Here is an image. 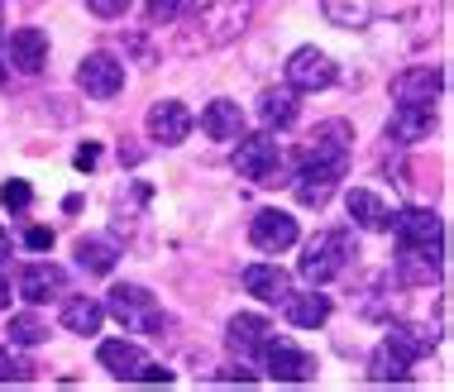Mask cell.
I'll list each match as a JSON object with an SVG mask.
<instances>
[{"label": "cell", "instance_id": "1", "mask_svg": "<svg viewBox=\"0 0 454 392\" xmlns=\"http://www.w3.org/2000/svg\"><path fill=\"white\" fill-rule=\"evenodd\" d=\"M349 254H354L349 230H321L316 239H306V254L297 259V273L306 278V283L325 287L330 278H340V273H345Z\"/></svg>", "mask_w": 454, "mask_h": 392}, {"label": "cell", "instance_id": "2", "mask_svg": "<svg viewBox=\"0 0 454 392\" xmlns=\"http://www.w3.org/2000/svg\"><path fill=\"white\" fill-rule=\"evenodd\" d=\"M387 230H397L402 249H416L426 254V259L445 263V225H440L435 211H426V206H407V211H392Z\"/></svg>", "mask_w": 454, "mask_h": 392}, {"label": "cell", "instance_id": "3", "mask_svg": "<svg viewBox=\"0 0 454 392\" xmlns=\"http://www.w3.org/2000/svg\"><path fill=\"white\" fill-rule=\"evenodd\" d=\"M235 173L259 182V187H278L282 177V144L273 134H239L235 139Z\"/></svg>", "mask_w": 454, "mask_h": 392}, {"label": "cell", "instance_id": "4", "mask_svg": "<svg viewBox=\"0 0 454 392\" xmlns=\"http://www.w3.org/2000/svg\"><path fill=\"white\" fill-rule=\"evenodd\" d=\"M106 311L115 316V321H125L129 330H149V335H163V325H168V316H163V306L153 302V292H144L134 283H115V287H110Z\"/></svg>", "mask_w": 454, "mask_h": 392}, {"label": "cell", "instance_id": "5", "mask_svg": "<svg viewBox=\"0 0 454 392\" xmlns=\"http://www.w3.org/2000/svg\"><path fill=\"white\" fill-rule=\"evenodd\" d=\"M345 163L349 158H321V153H306L297 177H292V192H297L301 206H325L335 196L340 177H345Z\"/></svg>", "mask_w": 454, "mask_h": 392}, {"label": "cell", "instance_id": "6", "mask_svg": "<svg viewBox=\"0 0 454 392\" xmlns=\"http://www.w3.org/2000/svg\"><path fill=\"white\" fill-rule=\"evenodd\" d=\"M254 15V0H211V5L201 10V43L206 48H225V43H235L239 34H244V24H249Z\"/></svg>", "mask_w": 454, "mask_h": 392}, {"label": "cell", "instance_id": "7", "mask_svg": "<svg viewBox=\"0 0 454 392\" xmlns=\"http://www.w3.org/2000/svg\"><path fill=\"white\" fill-rule=\"evenodd\" d=\"M77 87L91 96V101H115L125 91V63L110 53H87L77 67Z\"/></svg>", "mask_w": 454, "mask_h": 392}, {"label": "cell", "instance_id": "8", "mask_svg": "<svg viewBox=\"0 0 454 392\" xmlns=\"http://www.w3.org/2000/svg\"><path fill=\"white\" fill-rule=\"evenodd\" d=\"M287 87L292 91H325L335 87V63H330V53L321 48H297V53L287 58Z\"/></svg>", "mask_w": 454, "mask_h": 392}, {"label": "cell", "instance_id": "9", "mask_svg": "<svg viewBox=\"0 0 454 392\" xmlns=\"http://www.w3.org/2000/svg\"><path fill=\"white\" fill-rule=\"evenodd\" d=\"M263 369H268V378H278V383H311L316 359L306 349L287 345V340H268L263 345Z\"/></svg>", "mask_w": 454, "mask_h": 392}, {"label": "cell", "instance_id": "10", "mask_svg": "<svg viewBox=\"0 0 454 392\" xmlns=\"http://www.w3.org/2000/svg\"><path fill=\"white\" fill-rule=\"evenodd\" d=\"M445 91V72L440 67H407L392 77V101L397 106H435Z\"/></svg>", "mask_w": 454, "mask_h": 392}, {"label": "cell", "instance_id": "11", "mask_svg": "<svg viewBox=\"0 0 454 392\" xmlns=\"http://www.w3.org/2000/svg\"><path fill=\"white\" fill-rule=\"evenodd\" d=\"M249 244L259 254H287L292 244H297V220L287 211H259L249 225Z\"/></svg>", "mask_w": 454, "mask_h": 392}, {"label": "cell", "instance_id": "12", "mask_svg": "<svg viewBox=\"0 0 454 392\" xmlns=\"http://www.w3.org/2000/svg\"><path fill=\"white\" fill-rule=\"evenodd\" d=\"M144 125H149V139L153 144H163V149H173V144H182L192 134V110L182 106V101H158L153 110H149V120H144Z\"/></svg>", "mask_w": 454, "mask_h": 392}, {"label": "cell", "instance_id": "13", "mask_svg": "<svg viewBox=\"0 0 454 392\" xmlns=\"http://www.w3.org/2000/svg\"><path fill=\"white\" fill-rule=\"evenodd\" d=\"M67 292V273L58 263H29L20 273V297L24 302H34V306H43V302H58Z\"/></svg>", "mask_w": 454, "mask_h": 392}, {"label": "cell", "instance_id": "14", "mask_svg": "<svg viewBox=\"0 0 454 392\" xmlns=\"http://www.w3.org/2000/svg\"><path fill=\"white\" fill-rule=\"evenodd\" d=\"M435 129V106H397L387 120V139L392 144H421Z\"/></svg>", "mask_w": 454, "mask_h": 392}, {"label": "cell", "instance_id": "15", "mask_svg": "<svg viewBox=\"0 0 454 392\" xmlns=\"http://www.w3.org/2000/svg\"><path fill=\"white\" fill-rule=\"evenodd\" d=\"M96 359H101V369H106L110 378H120V383H134L149 354H144L139 345H134V340H101Z\"/></svg>", "mask_w": 454, "mask_h": 392}, {"label": "cell", "instance_id": "16", "mask_svg": "<svg viewBox=\"0 0 454 392\" xmlns=\"http://www.w3.org/2000/svg\"><path fill=\"white\" fill-rule=\"evenodd\" d=\"M244 292L259 302H282L292 292V273L278 263H249L244 268Z\"/></svg>", "mask_w": 454, "mask_h": 392}, {"label": "cell", "instance_id": "17", "mask_svg": "<svg viewBox=\"0 0 454 392\" xmlns=\"http://www.w3.org/2000/svg\"><path fill=\"white\" fill-rule=\"evenodd\" d=\"M225 340H230V345H235L239 354L263 349L268 340H273V321H268V316H259V311H239V316H230Z\"/></svg>", "mask_w": 454, "mask_h": 392}, {"label": "cell", "instance_id": "18", "mask_svg": "<svg viewBox=\"0 0 454 392\" xmlns=\"http://www.w3.org/2000/svg\"><path fill=\"white\" fill-rule=\"evenodd\" d=\"M282 311H287V321L297 330H316L330 321V297L325 292H287L282 297Z\"/></svg>", "mask_w": 454, "mask_h": 392}, {"label": "cell", "instance_id": "19", "mask_svg": "<svg viewBox=\"0 0 454 392\" xmlns=\"http://www.w3.org/2000/svg\"><path fill=\"white\" fill-rule=\"evenodd\" d=\"M10 63H15L24 77L43 72V63H48V34L43 29H15V34H10Z\"/></svg>", "mask_w": 454, "mask_h": 392}, {"label": "cell", "instance_id": "20", "mask_svg": "<svg viewBox=\"0 0 454 392\" xmlns=\"http://www.w3.org/2000/svg\"><path fill=\"white\" fill-rule=\"evenodd\" d=\"M201 129L211 134V139H225V144H235L244 129H249V120H244V110L239 101H211L201 110Z\"/></svg>", "mask_w": 454, "mask_h": 392}, {"label": "cell", "instance_id": "21", "mask_svg": "<svg viewBox=\"0 0 454 392\" xmlns=\"http://www.w3.org/2000/svg\"><path fill=\"white\" fill-rule=\"evenodd\" d=\"M345 211H349L354 225H359V230H373V235H378V230H387V220H392V211L383 206V196L368 192V187H354V192L345 196Z\"/></svg>", "mask_w": 454, "mask_h": 392}, {"label": "cell", "instance_id": "22", "mask_svg": "<svg viewBox=\"0 0 454 392\" xmlns=\"http://www.w3.org/2000/svg\"><path fill=\"white\" fill-rule=\"evenodd\" d=\"M368 378L373 383H411V359L392 340H383V345L368 354Z\"/></svg>", "mask_w": 454, "mask_h": 392}, {"label": "cell", "instance_id": "23", "mask_svg": "<svg viewBox=\"0 0 454 392\" xmlns=\"http://www.w3.org/2000/svg\"><path fill=\"white\" fill-rule=\"evenodd\" d=\"M101 325H106V306L96 302V297H72V302H63V330L91 340Z\"/></svg>", "mask_w": 454, "mask_h": 392}, {"label": "cell", "instance_id": "24", "mask_svg": "<svg viewBox=\"0 0 454 392\" xmlns=\"http://www.w3.org/2000/svg\"><path fill=\"white\" fill-rule=\"evenodd\" d=\"M259 120L268 129H287L292 120H297V91L292 87H268L259 96Z\"/></svg>", "mask_w": 454, "mask_h": 392}, {"label": "cell", "instance_id": "25", "mask_svg": "<svg viewBox=\"0 0 454 392\" xmlns=\"http://www.w3.org/2000/svg\"><path fill=\"white\" fill-rule=\"evenodd\" d=\"M349 120H321V125L311 129V149L306 153H321V158H349Z\"/></svg>", "mask_w": 454, "mask_h": 392}, {"label": "cell", "instance_id": "26", "mask_svg": "<svg viewBox=\"0 0 454 392\" xmlns=\"http://www.w3.org/2000/svg\"><path fill=\"white\" fill-rule=\"evenodd\" d=\"M392 345H397L402 354H407V359L416 364V359H426V354H431L435 345H440V335L431 325H416V321H407V325H392Z\"/></svg>", "mask_w": 454, "mask_h": 392}, {"label": "cell", "instance_id": "27", "mask_svg": "<svg viewBox=\"0 0 454 392\" xmlns=\"http://www.w3.org/2000/svg\"><path fill=\"white\" fill-rule=\"evenodd\" d=\"M321 10H325L330 24H340V29H364V24L373 20L378 0H321Z\"/></svg>", "mask_w": 454, "mask_h": 392}, {"label": "cell", "instance_id": "28", "mask_svg": "<svg viewBox=\"0 0 454 392\" xmlns=\"http://www.w3.org/2000/svg\"><path fill=\"white\" fill-rule=\"evenodd\" d=\"M115 259H120L115 239H101V235H82L77 239V263L87 268V273H110Z\"/></svg>", "mask_w": 454, "mask_h": 392}, {"label": "cell", "instance_id": "29", "mask_svg": "<svg viewBox=\"0 0 454 392\" xmlns=\"http://www.w3.org/2000/svg\"><path fill=\"white\" fill-rule=\"evenodd\" d=\"M397 273H402V283H435L440 278V263L435 259H426V254H416V249H402L397 254Z\"/></svg>", "mask_w": 454, "mask_h": 392}, {"label": "cell", "instance_id": "30", "mask_svg": "<svg viewBox=\"0 0 454 392\" xmlns=\"http://www.w3.org/2000/svg\"><path fill=\"white\" fill-rule=\"evenodd\" d=\"M48 325L39 316H10V345H43Z\"/></svg>", "mask_w": 454, "mask_h": 392}, {"label": "cell", "instance_id": "31", "mask_svg": "<svg viewBox=\"0 0 454 392\" xmlns=\"http://www.w3.org/2000/svg\"><path fill=\"white\" fill-rule=\"evenodd\" d=\"M0 201H5L10 211H24V206L34 201V187L24 177H10V182H0Z\"/></svg>", "mask_w": 454, "mask_h": 392}, {"label": "cell", "instance_id": "32", "mask_svg": "<svg viewBox=\"0 0 454 392\" xmlns=\"http://www.w3.org/2000/svg\"><path fill=\"white\" fill-rule=\"evenodd\" d=\"M10 378H15V383H29V378H34V364H29V359H15L10 349H0V383H10Z\"/></svg>", "mask_w": 454, "mask_h": 392}, {"label": "cell", "instance_id": "33", "mask_svg": "<svg viewBox=\"0 0 454 392\" xmlns=\"http://www.w3.org/2000/svg\"><path fill=\"white\" fill-rule=\"evenodd\" d=\"M187 5H192V0H149V5H144V15H149V24H173Z\"/></svg>", "mask_w": 454, "mask_h": 392}, {"label": "cell", "instance_id": "34", "mask_svg": "<svg viewBox=\"0 0 454 392\" xmlns=\"http://www.w3.org/2000/svg\"><path fill=\"white\" fill-rule=\"evenodd\" d=\"M87 10L96 20H125L129 15V0H87Z\"/></svg>", "mask_w": 454, "mask_h": 392}, {"label": "cell", "instance_id": "35", "mask_svg": "<svg viewBox=\"0 0 454 392\" xmlns=\"http://www.w3.org/2000/svg\"><path fill=\"white\" fill-rule=\"evenodd\" d=\"M134 383H173V369H163V364H149L144 359V369H139V378Z\"/></svg>", "mask_w": 454, "mask_h": 392}, {"label": "cell", "instance_id": "36", "mask_svg": "<svg viewBox=\"0 0 454 392\" xmlns=\"http://www.w3.org/2000/svg\"><path fill=\"white\" fill-rule=\"evenodd\" d=\"M24 244H29V249H34V254H43V249H53V230H48V225H34V230H29V235H24Z\"/></svg>", "mask_w": 454, "mask_h": 392}, {"label": "cell", "instance_id": "37", "mask_svg": "<svg viewBox=\"0 0 454 392\" xmlns=\"http://www.w3.org/2000/svg\"><path fill=\"white\" fill-rule=\"evenodd\" d=\"M72 163H77L82 173H91V168L101 163V149H96V144H82V149H77V158H72Z\"/></svg>", "mask_w": 454, "mask_h": 392}, {"label": "cell", "instance_id": "38", "mask_svg": "<svg viewBox=\"0 0 454 392\" xmlns=\"http://www.w3.org/2000/svg\"><path fill=\"white\" fill-rule=\"evenodd\" d=\"M5 72H10V34H5V24H0V82H5Z\"/></svg>", "mask_w": 454, "mask_h": 392}, {"label": "cell", "instance_id": "39", "mask_svg": "<svg viewBox=\"0 0 454 392\" xmlns=\"http://www.w3.org/2000/svg\"><path fill=\"white\" fill-rule=\"evenodd\" d=\"M220 378H225V383H235V378H239V383H254V373H249V369H225Z\"/></svg>", "mask_w": 454, "mask_h": 392}, {"label": "cell", "instance_id": "40", "mask_svg": "<svg viewBox=\"0 0 454 392\" xmlns=\"http://www.w3.org/2000/svg\"><path fill=\"white\" fill-rule=\"evenodd\" d=\"M0 311H10V278H0Z\"/></svg>", "mask_w": 454, "mask_h": 392}, {"label": "cell", "instance_id": "41", "mask_svg": "<svg viewBox=\"0 0 454 392\" xmlns=\"http://www.w3.org/2000/svg\"><path fill=\"white\" fill-rule=\"evenodd\" d=\"M0 259H10V230L0 225Z\"/></svg>", "mask_w": 454, "mask_h": 392}]
</instances>
